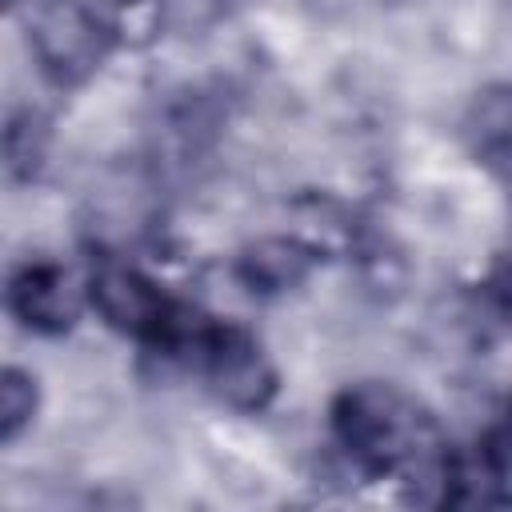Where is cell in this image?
I'll return each instance as SVG.
<instances>
[{"label": "cell", "instance_id": "cell-1", "mask_svg": "<svg viewBox=\"0 0 512 512\" xmlns=\"http://www.w3.org/2000/svg\"><path fill=\"white\" fill-rule=\"evenodd\" d=\"M20 28L40 76L60 88L92 80L108 48L116 44L108 20L84 0H28L20 12Z\"/></svg>", "mask_w": 512, "mask_h": 512}, {"label": "cell", "instance_id": "cell-2", "mask_svg": "<svg viewBox=\"0 0 512 512\" xmlns=\"http://www.w3.org/2000/svg\"><path fill=\"white\" fill-rule=\"evenodd\" d=\"M200 380L224 408L244 412V416L264 412L280 392V372H276L272 356L236 320H220L212 348L200 364Z\"/></svg>", "mask_w": 512, "mask_h": 512}, {"label": "cell", "instance_id": "cell-3", "mask_svg": "<svg viewBox=\"0 0 512 512\" xmlns=\"http://www.w3.org/2000/svg\"><path fill=\"white\" fill-rule=\"evenodd\" d=\"M84 280H88V304L112 332H124L148 344L164 328L172 300L164 284L140 264L120 256H100Z\"/></svg>", "mask_w": 512, "mask_h": 512}, {"label": "cell", "instance_id": "cell-4", "mask_svg": "<svg viewBox=\"0 0 512 512\" xmlns=\"http://www.w3.org/2000/svg\"><path fill=\"white\" fill-rule=\"evenodd\" d=\"M88 304V280H76L56 260H28L8 280V308L36 336L68 332Z\"/></svg>", "mask_w": 512, "mask_h": 512}, {"label": "cell", "instance_id": "cell-5", "mask_svg": "<svg viewBox=\"0 0 512 512\" xmlns=\"http://www.w3.org/2000/svg\"><path fill=\"white\" fill-rule=\"evenodd\" d=\"M316 264L320 256L296 232H260L236 252L232 272L256 300H268V296H288L304 288Z\"/></svg>", "mask_w": 512, "mask_h": 512}, {"label": "cell", "instance_id": "cell-6", "mask_svg": "<svg viewBox=\"0 0 512 512\" xmlns=\"http://www.w3.org/2000/svg\"><path fill=\"white\" fill-rule=\"evenodd\" d=\"M288 216H292V228L320 260H336V256H356L364 232L356 224V212L336 196V192H324V188H308V192H296L288 200Z\"/></svg>", "mask_w": 512, "mask_h": 512}, {"label": "cell", "instance_id": "cell-7", "mask_svg": "<svg viewBox=\"0 0 512 512\" xmlns=\"http://www.w3.org/2000/svg\"><path fill=\"white\" fill-rule=\"evenodd\" d=\"M472 156L512 188V84H488L464 112Z\"/></svg>", "mask_w": 512, "mask_h": 512}, {"label": "cell", "instance_id": "cell-8", "mask_svg": "<svg viewBox=\"0 0 512 512\" xmlns=\"http://www.w3.org/2000/svg\"><path fill=\"white\" fill-rule=\"evenodd\" d=\"M168 0H112L108 8V32L124 48H152L168 28Z\"/></svg>", "mask_w": 512, "mask_h": 512}, {"label": "cell", "instance_id": "cell-9", "mask_svg": "<svg viewBox=\"0 0 512 512\" xmlns=\"http://www.w3.org/2000/svg\"><path fill=\"white\" fill-rule=\"evenodd\" d=\"M40 412V384L28 368H16L8 364L4 376H0V436L4 444H12L16 436H24L32 428Z\"/></svg>", "mask_w": 512, "mask_h": 512}, {"label": "cell", "instance_id": "cell-10", "mask_svg": "<svg viewBox=\"0 0 512 512\" xmlns=\"http://www.w3.org/2000/svg\"><path fill=\"white\" fill-rule=\"evenodd\" d=\"M4 148H8V168L20 172V176H32L44 164V152H48V124L36 112H20L8 124Z\"/></svg>", "mask_w": 512, "mask_h": 512}]
</instances>
